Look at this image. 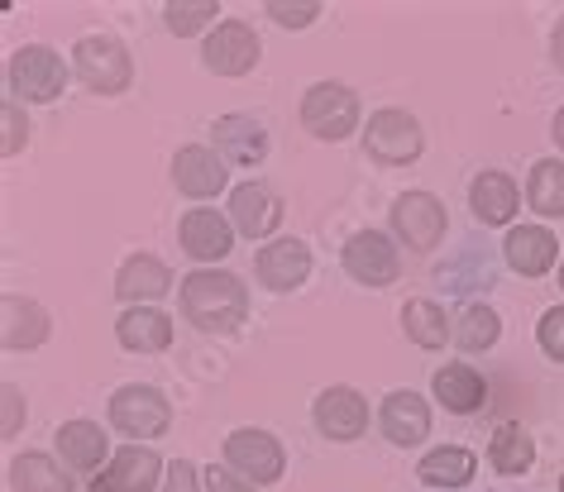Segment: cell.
I'll list each match as a JSON object with an SVG mask.
<instances>
[{
  "label": "cell",
  "instance_id": "25",
  "mask_svg": "<svg viewBox=\"0 0 564 492\" xmlns=\"http://www.w3.org/2000/svg\"><path fill=\"white\" fill-rule=\"evenodd\" d=\"M10 488L15 492H73V473L44 449H24L10 459Z\"/></svg>",
  "mask_w": 564,
  "mask_h": 492
},
{
  "label": "cell",
  "instance_id": "6",
  "mask_svg": "<svg viewBox=\"0 0 564 492\" xmlns=\"http://www.w3.org/2000/svg\"><path fill=\"white\" fill-rule=\"evenodd\" d=\"M225 469L245 478L249 488H268L288 469V455H282V445L268 430L245 426V430H230V440H225Z\"/></svg>",
  "mask_w": 564,
  "mask_h": 492
},
{
  "label": "cell",
  "instance_id": "23",
  "mask_svg": "<svg viewBox=\"0 0 564 492\" xmlns=\"http://www.w3.org/2000/svg\"><path fill=\"white\" fill-rule=\"evenodd\" d=\"M469 206H474V216L484 220V225H512L517 206H521V192H517V182L507 177V173L488 167V173H478V177H474Z\"/></svg>",
  "mask_w": 564,
  "mask_h": 492
},
{
  "label": "cell",
  "instance_id": "17",
  "mask_svg": "<svg viewBox=\"0 0 564 492\" xmlns=\"http://www.w3.org/2000/svg\"><path fill=\"white\" fill-rule=\"evenodd\" d=\"M230 225L245 239H268L282 225V201L263 182H239L230 192Z\"/></svg>",
  "mask_w": 564,
  "mask_h": 492
},
{
  "label": "cell",
  "instance_id": "32",
  "mask_svg": "<svg viewBox=\"0 0 564 492\" xmlns=\"http://www.w3.org/2000/svg\"><path fill=\"white\" fill-rule=\"evenodd\" d=\"M216 0H167L163 6V24H167V34H177V39H192V34H202L216 24Z\"/></svg>",
  "mask_w": 564,
  "mask_h": 492
},
{
  "label": "cell",
  "instance_id": "38",
  "mask_svg": "<svg viewBox=\"0 0 564 492\" xmlns=\"http://www.w3.org/2000/svg\"><path fill=\"white\" fill-rule=\"evenodd\" d=\"M206 492H253L245 478H235L230 469H206Z\"/></svg>",
  "mask_w": 564,
  "mask_h": 492
},
{
  "label": "cell",
  "instance_id": "33",
  "mask_svg": "<svg viewBox=\"0 0 564 492\" xmlns=\"http://www.w3.org/2000/svg\"><path fill=\"white\" fill-rule=\"evenodd\" d=\"M268 15H273V24H282V30H306V24L321 20V0H268Z\"/></svg>",
  "mask_w": 564,
  "mask_h": 492
},
{
  "label": "cell",
  "instance_id": "39",
  "mask_svg": "<svg viewBox=\"0 0 564 492\" xmlns=\"http://www.w3.org/2000/svg\"><path fill=\"white\" fill-rule=\"evenodd\" d=\"M550 58H555V67L564 73V15H560V24H555V34H550Z\"/></svg>",
  "mask_w": 564,
  "mask_h": 492
},
{
  "label": "cell",
  "instance_id": "18",
  "mask_svg": "<svg viewBox=\"0 0 564 492\" xmlns=\"http://www.w3.org/2000/svg\"><path fill=\"white\" fill-rule=\"evenodd\" d=\"M378 426H383V435L392 445H421L431 435V406L421 392H388L383 406H378Z\"/></svg>",
  "mask_w": 564,
  "mask_h": 492
},
{
  "label": "cell",
  "instance_id": "21",
  "mask_svg": "<svg viewBox=\"0 0 564 492\" xmlns=\"http://www.w3.org/2000/svg\"><path fill=\"white\" fill-rule=\"evenodd\" d=\"M431 387H435V402L455 416H474V412H484V402H488L484 373L469 369V363H445V369L431 378Z\"/></svg>",
  "mask_w": 564,
  "mask_h": 492
},
{
  "label": "cell",
  "instance_id": "16",
  "mask_svg": "<svg viewBox=\"0 0 564 492\" xmlns=\"http://www.w3.org/2000/svg\"><path fill=\"white\" fill-rule=\"evenodd\" d=\"M173 292V269H167L163 259L153 254H130L120 263L116 273V297L124 306H153L159 297H167Z\"/></svg>",
  "mask_w": 564,
  "mask_h": 492
},
{
  "label": "cell",
  "instance_id": "13",
  "mask_svg": "<svg viewBox=\"0 0 564 492\" xmlns=\"http://www.w3.org/2000/svg\"><path fill=\"white\" fill-rule=\"evenodd\" d=\"M177 239H182V254L196 259V263H216L235 249V225L210 206H192L177 225Z\"/></svg>",
  "mask_w": 564,
  "mask_h": 492
},
{
  "label": "cell",
  "instance_id": "11",
  "mask_svg": "<svg viewBox=\"0 0 564 492\" xmlns=\"http://www.w3.org/2000/svg\"><path fill=\"white\" fill-rule=\"evenodd\" d=\"M163 473V459L149 445H124L120 455H110V463L91 478V492H153Z\"/></svg>",
  "mask_w": 564,
  "mask_h": 492
},
{
  "label": "cell",
  "instance_id": "40",
  "mask_svg": "<svg viewBox=\"0 0 564 492\" xmlns=\"http://www.w3.org/2000/svg\"><path fill=\"white\" fill-rule=\"evenodd\" d=\"M550 134H555V144L564 149V106L555 110V120H550Z\"/></svg>",
  "mask_w": 564,
  "mask_h": 492
},
{
  "label": "cell",
  "instance_id": "30",
  "mask_svg": "<svg viewBox=\"0 0 564 492\" xmlns=\"http://www.w3.org/2000/svg\"><path fill=\"white\" fill-rule=\"evenodd\" d=\"M488 459H492V469H498V473H527L531 463H535V445H531V435H527V430L507 420V426L492 430Z\"/></svg>",
  "mask_w": 564,
  "mask_h": 492
},
{
  "label": "cell",
  "instance_id": "35",
  "mask_svg": "<svg viewBox=\"0 0 564 492\" xmlns=\"http://www.w3.org/2000/svg\"><path fill=\"white\" fill-rule=\"evenodd\" d=\"M0 120H6V144H0V153H6V158H15V153L24 149V139H30V120L20 116V106H15V101H6Z\"/></svg>",
  "mask_w": 564,
  "mask_h": 492
},
{
  "label": "cell",
  "instance_id": "1",
  "mask_svg": "<svg viewBox=\"0 0 564 492\" xmlns=\"http://www.w3.org/2000/svg\"><path fill=\"white\" fill-rule=\"evenodd\" d=\"M182 297V316L192 320L202 335H230L235 326H245L249 316V287L239 273L225 269H196L182 277L177 287Z\"/></svg>",
  "mask_w": 564,
  "mask_h": 492
},
{
  "label": "cell",
  "instance_id": "42",
  "mask_svg": "<svg viewBox=\"0 0 564 492\" xmlns=\"http://www.w3.org/2000/svg\"><path fill=\"white\" fill-rule=\"evenodd\" d=\"M560 492H564V478H560Z\"/></svg>",
  "mask_w": 564,
  "mask_h": 492
},
{
  "label": "cell",
  "instance_id": "26",
  "mask_svg": "<svg viewBox=\"0 0 564 492\" xmlns=\"http://www.w3.org/2000/svg\"><path fill=\"white\" fill-rule=\"evenodd\" d=\"M216 153L225 163H259L268 153V130L253 116H220L216 120Z\"/></svg>",
  "mask_w": 564,
  "mask_h": 492
},
{
  "label": "cell",
  "instance_id": "36",
  "mask_svg": "<svg viewBox=\"0 0 564 492\" xmlns=\"http://www.w3.org/2000/svg\"><path fill=\"white\" fill-rule=\"evenodd\" d=\"M0 402H6V420H0V435H6V440H15L20 426H24V392H20L15 383H6V387H0Z\"/></svg>",
  "mask_w": 564,
  "mask_h": 492
},
{
  "label": "cell",
  "instance_id": "29",
  "mask_svg": "<svg viewBox=\"0 0 564 492\" xmlns=\"http://www.w3.org/2000/svg\"><path fill=\"white\" fill-rule=\"evenodd\" d=\"M527 201L535 216H564V163L555 158H541L531 167V182H527Z\"/></svg>",
  "mask_w": 564,
  "mask_h": 492
},
{
  "label": "cell",
  "instance_id": "19",
  "mask_svg": "<svg viewBox=\"0 0 564 492\" xmlns=\"http://www.w3.org/2000/svg\"><path fill=\"white\" fill-rule=\"evenodd\" d=\"M48 330H53V320L39 302L15 297V292L0 297V345L6 349H39L48 340Z\"/></svg>",
  "mask_w": 564,
  "mask_h": 492
},
{
  "label": "cell",
  "instance_id": "8",
  "mask_svg": "<svg viewBox=\"0 0 564 492\" xmlns=\"http://www.w3.org/2000/svg\"><path fill=\"white\" fill-rule=\"evenodd\" d=\"M445 225H449V216L431 192H402L398 201H392V234H398L412 254H431L445 239Z\"/></svg>",
  "mask_w": 564,
  "mask_h": 492
},
{
  "label": "cell",
  "instance_id": "41",
  "mask_svg": "<svg viewBox=\"0 0 564 492\" xmlns=\"http://www.w3.org/2000/svg\"><path fill=\"white\" fill-rule=\"evenodd\" d=\"M560 287H564V263H560Z\"/></svg>",
  "mask_w": 564,
  "mask_h": 492
},
{
  "label": "cell",
  "instance_id": "9",
  "mask_svg": "<svg viewBox=\"0 0 564 492\" xmlns=\"http://www.w3.org/2000/svg\"><path fill=\"white\" fill-rule=\"evenodd\" d=\"M259 58H263V44H259V34H253L245 20H220L216 30L206 34L202 63L216 77H249L253 67H259Z\"/></svg>",
  "mask_w": 564,
  "mask_h": 492
},
{
  "label": "cell",
  "instance_id": "2",
  "mask_svg": "<svg viewBox=\"0 0 564 492\" xmlns=\"http://www.w3.org/2000/svg\"><path fill=\"white\" fill-rule=\"evenodd\" d=\"M73 73L82 87H91L96 96H116L134 81V63H130V48L110 34H87L82 44L73 48Z\"/></svg>",
  "mask_w": 564,
  "mask_h": 492
},
{
  "label": "cell",
  "instance_id": "37",
  "mask_svg": "<svg viewBox=\"0 0 564 492\" xmlns=\"http://www.w3.org/2000/svg\"><path fill=\"white\" fill-rule=\"evenodd\" d=\"M163 492H202V488H196V463H192V459L167 463V483H163Z\"/></svg>",
  "mask_w": 564,
  "mask_h": 492
},
{
  "label": "cell",
  "instance_id": "5",
  "mask_svg": "<svg viewBox=\"0 0 564 492\" xmlns=\"http://www.w3.org/2000/svg\"><path fill=\"white\" fill-rule=\"evenodd\" d=\"M302 124L306 134L326 139V144H340L359 130V96L345 87V81H316L312 91L302 96Z\"/></svg>",
  "mask_w": 564,
  "mask_h": 492
},
{
  "label": "cell",
  "instance_id": "20",
  "mask_svg": "<svg viewBox=\"0 0 564 492\" xmlns=\"http://www.w3.org/2000/svg\"><path fill=\"white\" fill-rule=\"evenodd\" d=\"M502 254L521 277H545L560 263V239L550 234L545 225H517V230L507 234Z\"/></svg>",
  "mask_w": 564,
  "mask_h": 492
},
{
  "label": "cell",
  "instance_id": "3",
  "mask_svg": "<svg viewBox=\"0 0 564 492\" xmlns=\"http://www.w3.org/2000/svg\"><path fill=\"white\" fill-rule=\"evenodd\" d=\"M110 426L130 440H159V435L173 430V402L163 397L159 387L149 383H130L110 397Z\"/></svg>",
  "mask_w": 564,
  "mask_h": 492
},
{
  "label": "cell",
  "instance_id": "4",
  "mask_svg": "<svg viewBox=\"0 0 564 492\" xmlns=\"http://www.w3.org/2000/svg\"><path fill=\"white\" fill-rule=\"evenodd\" d=\"M6 81H10V91H15L20 101L48 106V101H58L63 87H67V63H63L53 48L30 44V48H15V53H10Z\"/></svg>",
  "mask_w": 564,
  "mask_h": 492
},
{
  "label": "cell",
  "instance_id": "10",
  "mask_svg": "<svg viewBox=\"0 0 564 492\" xmlns=\"http://www.w3.org/2000/svg\"><path fill=\"white\" fill-rule=\"evenodd\" d=\"M340 259H345V273L355 277V283H364V287H388V283H398V273H402V254H398V244H392L383 230L349 234Z\"/></svg>",
  "mask_w": 564,
  "mask_h": 492
},
{
  "label": "cell",
  "instance_id": "28",
  "mask_svg": "<svg viewBox=\"0 0 564 492\" xmlns=\"http://www.w3.org/2000/svg\"><path fill=\"white\" fill-rule=\"evenodd\" d=\"M474 469H478V459L469 455V449L445 445V449H431L416 473H421V483H431V488H469Z\"/></svg>",
  "mask_w": 564,
  "mask_h": 492
},
{
  "label": "cell",
  "instance_id": "24",
  "mask_svg": "<svg viewBox=\"0 0 564 492\" xmlns=\"http://www.w3.org/2000/svg\"><path fill=\"white\" fill-rule=\"evenodd\" d=\"M58 455H63L67 469H82V473L96 478L106 455H110V440L96 420H67V426H58Z\"/></svg>",
  "mask_w": 564,
  "mask_h": 492
},
{
  "label": "cell",
  "instance_id": "22",
  "mask_svg": "<svg viewBox=\"0 0 564 492\" xmlns=\"http://www.w3.org/2000/svg\"><path fill=\"white\" fill-rule=\"evenodd\" d=\"M116 340L134 354H163L173 345V316L159 311V306H130L116 320Z\"/></svg>",
  "mask_w": 564,
  "mask_h": 492
},
{
  "label": "cell",
  "instance_id": "34",
  "mask_svg": "<svg viewBox=\"0 0 564 492\" xmlns=\"http://www.w3.org/2000/svg\"><path fill=\"white\" fill-rule=\"evenodd\" d=\"M535 345H541L555 363H564V306H550V311L541 316V326H535Z\"/></svg>",
  "mask_w": 564,
  "mask_h": 492
},
{
  "label": "cell",
  "instance_id": "7",
  "mask_svg": "<svg viewBox=\"0 0 564 492\" xmlns=\"http://www.w3.org/2000/svg\"><path fill=\"white\" fill-rule=\"evenodd\" d=\"M421 149H426V134H421L416 116H406V110H378V116H369V130H364V153H369L373 163L406 167V163L421 158Z\"/></svg>",
  "mask_w": 564,
  "mask_h": 492
},
{
  "label": "cell",
  "instance_id": "14",
  "mask_svg": "<svg viewBox=\"0 0 564 492\" xmlns=\"http://www.w3.org/2000/svg\"><path fill=\"white\" fill-rule=\"evenodd\" d=\"M312 420L326 440H359L369 430V402L355 387H326L312 406Z\"/></svg>",
  "mask_w": 564,
  "mask_h": 492
},
{
  "label": "cell",
  "instance_id": "15",
  "mask_svg": "<svg viewBox=\"0 0 564 492\" xmlns=\"http://www.w3.org/2000/svg\"><path fill=\"white\" fill-rule=\"evenodd\" d=\"M253 269H259V283L268 292H297L312 277V249H306V239H273L259 249Z\"/></svg>",
  "mask_w": 564,
  "mask_h": 492
},
{
  "label": "cell",
  "instance_id": "27",
  "mask_svg": "<svg viewBox=\"0 0 564 492\" xmlns=\"http://www.w3.org/2000/svg\"><path fill=\"white\" fill-rule=\"evenodd\" d=\"M402 330H406V340L421 349H445V340H455V330H449V320H445V306H435L426 297H412L402 306Z\"/></svg>",
  "mask_w": 564,
  "mask_h": 492
},
{
  "label": "cell",
  "instance_id": "31",
  "mask_svg": "<svg viewBox=\"0 0 564 492\" xmlns=\"http://www.w3.org/2000/svg\"><path fill=\"white\" fill-rule=\"evenodd\" d=\"M498 335H502V316L492 311V306H484V302L464 306V316H459V326H455V345L464 349V354L492 349V345H498Z\"/></svg>",
  "mask_w": 564,
  "mask_h": 492
},
{
  "label": "cell",
  "instance_id": "12",
  "mask_svg": "<svg viewBox=\"0 0 564 492\" xmlns=\"http://www.w3.org/2000/svg\"><path fill=\"white\" fill-rule=\"evenodd\" d=\"M173 182L192 201H210V196H220L225 182H230V163L206 144H187V149H177V158H173Z\"/></svg>",
  "mask_w": 564,
  "mask_h": 492
}]
</instances>
